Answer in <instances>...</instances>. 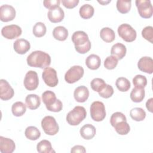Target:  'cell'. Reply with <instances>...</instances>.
I'll return each mask as SVG.
<instances>
[{
  "instance_id": "obj_45",
  "label": "cell",
  "mask_w": 153,
  "mask_h": 153,
  "mask_svg": "<svg viewBox=\"0 0 153 153\" xmlns=\"http://www.w3.org/2000/svg\"><path fill=\"white\" fill-rule=\"evenodd\" d=\"M71 153L79 152V153H85L86 152V150L83 146L81 145H75L71 148Z\"/></svg>"
},
{
  "instance_id": "obj_22",
  "label": "cell",
  "mask_w": 153,
  "mask_h": 153,
  "mask_svg": "<svg viewBox=\"0 0 153 153\" xmlns=\"http://www.w3.org/2000/svg\"><path fill=\"white\" fill-rule=\"evenodd\" d=\"M85 65L88 69L91 70H96L101 65L100 58L96 54H90L85 60Z\"/></svg>"
},
{
  "instance_id": "obj_31",
  "label": "cell",
  "mask_w": 153,
  "mask_h": 153,
  "mask_svg": "<svg viewBox=\"0 0 153 153\" xmlns=\"http://www.w3.org/2000/svg\"><path fill=\"white\" fill-rule=\"evenodd\" d=\"M57 99L55 93L52 91L47 90L42 94V100L46 107L54 103Z\"/></svg>"
},
{
  "instance_id": "obj_40",
  "label": "cell",
  "mask_w": 153,
  "mask_h": 153,
  "mask_svg": "<svg viewBox=\"0 0 153 153\" xmlns=\"http://www.w3.org/2000/svg\"><path fill=\"white\" fill-rule=\"evenodd\" d=\"M142 35L146 40L152 43L153 39V27L151 26H146L142 30Z\"/></svg>"
},
{
  "instance_id": "obj_27",
  "label": "cell",
  "mask_w": 153,
  "mask_h": 153,
  "mask_svg": "<svg viewBox=\"0 0 153 153\" xmlns=\"http://www.w3.org/2000/svg\"><path fill=\"white\" fill-rule=\"evenodd\" d=\"M37 151L39 153H52L55 151L52 148L51 143L48 140H42L36 145Z\"/></svg>"
},
{
  "instance_id": "obj_5",
  "label": "cell",
  "mask_w": 153,
  "mask_h": 153,
  "mask_svg": "<svg viewBox=\"0 0 153 153\" xmlns=\"http://www.w3.org/2000/svg\"><path fill=\"white\" fill-rule=\"evenodd\" d=\"M41 127L44 133L50 136L55 135L59 130V125L52 116H45L41 121Z\"/></svg>"
},
{
  "instance_id": "obj_43",
  "label": "cell",
  "mask_w": 153,
  "mask_h": 153,
  "mask_svg": "<svg viewBox=\"0 0 153 153\" xmlns=\"http://www.w3.org/2000/svg\"><path fill=\"white\" fill-rule=\"evenodd\" d=\"M60 3L59 0H45L43 1L44 6L49 10L60 7Z\"/></svg>"
},
{
  "instance_id": "obj_20",
  "label": "cell",
  "mask_w": 153,
  "mask_h": 153,
  "mask_svg": "<svg viewBox=\"0 0 153 153\" xmlns=\"http://www.w3.org/2000/svg\"><path fill=\"white\" fill-rule=\"evenodd\" d=\"M127 49L126 46L120 42H117L112 45L111 50V56L115 57L118 60H121L126 54Z\"/></svg>"
},
{
  "instance_id": "obj_13",
  "label": "cell",
  "mask_w": 153,
  "mask_h": 153,
  "mask_svg": "<svg viewBox=\"0 0 153 153\" xmlns=\"http://www.w3.org/2000/svg\"><path fill=\"white\" fill-rule=\"evenodd\" d=\"M14 94V91L7 81L0 80V98L2 100H8L11 99Z\"/></svg>"
},
{
  "instance_id": "obj_39",
  "label": "cell",
  "mask_w": 153,
  "mask_h": 153,
  "mask_svg": "<svg viewBox=\"0 0 153 153\" xmlns=\"http://www.w3.org/2000/svg\"><path fill=\"white\" fill-rule=\"evenodd\" d=\"M122 121H127V118L124 114L120 112H116L114 113L110 118V123L112 127H114L117 123Z\"/></svg>"
},
{
  "instance_id": "obj_18",
  "label": "cell",
  "mask_w": 153,
  "mask_h": 153,
  "mask_svg": "<svg viewBox=\"0 0 153 153\" xmlns=\"http://www.w3.org/2000/svg\"><path fill=\"white\" fill-rule=\"evenodd\" d=\"M74 96L76 102L79 103L85 102L89 96L88 89L84 85L79 86L75 89Z\"/></svg>"
},
{
  "instance_id": "obj_47",
  "label": "cell",
  "mask_w": 153,
  "mask_h": 153,
  "mask_svg": "<svg viewBox=\"0 0 153 153\" xmlns=\"http://www.w3.org/2000/svg\"><path fill=\"white\" fill-rule=\"evenodd\" d=\"M111 0H109V1H98V2L101 4L103 5H106L108 3L111 2Z\"/></svg>"
},
{
  "instance_id": "obj_9",
  "label": "cell",
  "mask_w": 153,
  "mask_h": 153,
  "mask_svg": "<svg viewBox=\"0 0 153 153\" xmlns=\"http://www.w3.org/2000/svg\"><path fill=\"white\" fill-rule=\"evenodd\" d=\"M42 78L46 85L50 87H56L59 82L56 71L50 67L44 69L42 74Z\"/></svg>"
},
{
  "instance_id": "obj_29",
  "label": "cell",
  "mask_w": 153,
  "mask_h": 153,
  "mask_svg": "<svg viewBox=\"0 0 153 153\" xmlns=\"http://www.w3.org/2000/svg\"><path fill=\"white\" fill-rule=\"evenodd\" d=\"M130 116L134 121H141L145 118L146 112L141 108H134L130 110Z\"/></svg>"
},
{
  "instance_id": "obj_30",
  "label": "cell",
  "mask_w": 153,
  "mask_h": 153,
  "mask_svg": "<svg viewBox=\"0 0 153 153\" xmlns=\"http://www.w3.org/2000/svg\"><path fill=\"white\" fill-rule=\"evenodd\" d=\"M26 105L22 102H16L13 104L11 111L13 114L16 117H21L26 112Z\"/></svg>"
},
{
  "instance_id": "obj_37",
  "label": "cell",
  "mask_w": 153,
  "mask_h": 153,
  "mask_svg": "<svg viewBox=\"0 0 153 153\" xmlns=\"http://www.w3.org/2000/svg\"><path fill=\"white\" fill-rule=\"evenodd\" d=\"M133 84L134 87L139 88H144L147 84L146 78L142 75H136L133 78Z\"/></svg>"
},
{
  "instance_id": "obj_8",
  "label": "cell",
  "mask_w": 153,
  "mask_h": 153,
  "mask_svg": "<svg viewBox=\"0 0 153 153\" xmlns=\"http://www.w3.org/2000/svg\"><path fill=\"white\" fill-rule=\"evenodd\" d=\"M136 5L139 16L144 19H149L152 17L153 8L149 0H136Z\"/></svg>"
},
{
  "instance_id": "obj_2",
  "label": "cell",
  "mask_w": 153,
  "mask_h": 153,
  "mask_svg": "<svg viewBox=\"0 0 153 153\" xmlns=\"http://www.w3.org/2000/svg\"><path fill=\"white\" fill-rule=\"evenodd\" d=\"M72 41L74 44L76 51L80 54H85L91 49V42L88 35L84 31L75 32L72 34Z\"/></svg>"
},
{
  "instance_id": "obj_19",
  "label": "cell",
  "mask_w": 153,
  "mask_h": 153,
  "mask_svg": "<svg viewBox=\"0 0 153 153\" xmlns=\"http://www.w3.org/2000/svg\"><path fill=\"white\" fill-rule=\"evenodd\" d=\"M81 137L86 140L93 139L96 133V130L94 126L90 124L84 125L79 130Z\"/></svg>"
},
{
  "instance_id": "obj_17",
  "label": "cell",
  "mask_w": 153,
  "mask_h": 153,
  "mask_svg": "<svg viewBox=\"0 0 153 153\" xmlns=\"http://www.w3.org/2000/svg\"><path fill=\"white\" fill-rule=\"evenodd\" d=\"M14 51L19 54H24L27 53L30 48L29 42L25 39H17L13 44Z\"/></svg>"
},
{
  "instance_id": "obj_33",
  "label": "cell",
  "mask_w": 153,
  "mask_h": 153,
  "mask_svg": "<svg viewBox=\"0 0 153 153\" xmlns=\"http://www.w3.org/2000/svg\"><path fill=\"white\" fill-rule=\"evenodd\" d=\"M115 85L118 90L122 92L128 91L130 88V82L128 79L124 77H119L117 79Z\"/></svg>"
},
{
  "instance_id": "obj_1",
  "label": "cell",
  "mask_w": 153,
  "mask_h": 153,
  "mask_svg": "<svg viewBox=\"0 0 153 153\" xmlns=\"http://www.w3.org/2000/svg\"><path fill=\"white\" fill-rule=\"evenodd\" d=\"M26 61L30 67L45 69L51 64V57L44 51L36 50L32 52L27 56Z\"/></svg>"
},
{
  "instance_id": "obj_41",
  "label": "cell",
  "mask_w": 153,
  "mask_h": 153,
  "mask_svg": "<svg viewBox=\"0 0 153 153\" xmlns=\"http://www.w3.org/2000/svg\"><path fill=\"white\" fill-rule=\"evenodd\" d=\"M114 92V91L113 87L111 85L106 84L104 88L102 91L99 92V94L100 97L103 98L108 99L113 95Z\"/></svg>"
},
{
  "instance_id": "obj_28",
  "label": "cell",
  "mask_w": 153,
  "mask_h": 153,
  "mask_svg": "<svg viewBox=\"0 0 153 153\" xmlns=\"http://www.w3.org/2000/svg\"><path fill=\"white\" fill-rule=\"evenodd\" d=\"M25 135L29 140H36L41 136V132L37 127L29 126L25 130Z\"/></svg>"
},
{
  "instance_id": "obj_14",
  "label": "cell",
  "mask_w": 153,
  "mask_h": 153,
  "mask_svg": "<svg viewBox=\"0 0 153 153\" xmlns=\"http://www.w3.org/2000/svg\"><path fill=\"white\" fill-rule=\"evenodd\" d=\"M139 69L142 72L151 74L153 72V60L150 57H142L137 63Z\"/></svg>"
},
{
  "instance_id": "obj_34",
  "label": "cell",
  "mask_w": 153,
  "mask_h": 153,
  "mask_svg": "<svg viewBox=\"0 0 153 153\" xmlns=\"http://www.w3.org/2000/svg\"><path fill=\"white\" fill-rule=\"evenodd\" d=\"M117 8L118 11L122 14H126L128 13L131 9V1L125 0H118L117 1Z\"/></svg>"
},
{
  "instance_id": "obj_38",
  "label": "cell",
  "mask_w": 153,
  "mask_h": 153,
  "mask_svg": "<svg viewBox=\"0 0 153 153\" xmlns=\"http://www.w3.org/2000/svg\"><path fill=\"white\" fill-rule=\"evenodd\" d=\"M118 60L113 56H108L104 61V66L109 70L114 69L118 65Z\"/></svg>"
},
{
  "instance_id": "obj_35",
  "label": "cell",
  "mask_w": 153,
  "mask_h": 153,
  "mask_svg": "<svg viewBox=\"0 0 153 153\" xmlns=\"http://www.w3.org/2000/svg\"><path fill=\"white\" fill-rule=\"evenodd\" d=\"M33 33L38 38H41L45 35L47 32V28L45 24L42 22H37L33 27Z\"/></svg>"
},
{
  "instance_id": "obj_23",
  "label": "cell",
  "mask_w": 153,
  "mask_h": 153,
  "mask_svg": "<svg viewBox=\"0 0 153 153\" xmlns=\"http://www.w3.org/2000/svg\"><path fill=\"white\" fill-rule=\"evenodd\" d=\"M53 35L56 39L63 41H65L68 36V31L66 27L59 26L54 27L53 29Z\"/></svg>"
},
{
  "instance_id": "obj_46",
  "label": "cell",
  "mask_w": 153,
  "mask_h": 153,
  "mask_svg": "<svg viewBox=\"0 0 153 153\" xmlns=\"http://www.w3.org/2000/svg\"><path fill=\"white\" fill-rule=\"evenodd\" d=\"M152 105H153V99L150 98L146 102V107L147 109L150 112H153V106H152Z\"/></svg>"
},
{
  "instance_id": "obj_21",
  "label": "cell",
  "mask_w": 153,
  "mask_h": 153,
  "mask_svg": "<svg viewBox=\"0 0 153 153\" xmlns=\"http://www.w3.org/2000/svg\"><path fill=\"white\" fill-rule=\"evenodd\" d=\"M25 103L29 109L35 110L40 106L41 99L39 96L35 94H30L26 97Z\"/></svg>"
},
{
  "instance_id": "obj_32",
  "label": "cell",
  "mask_w": 153,
  "mask_h": 153,
  "mask_svg": "<svg viewBox=\"0 0 153 153\" xmlns=\"http://www.w3.org/2000/svg\"><path fill=\"white\" fill-rule=\"evenodd\" d=\"M116 132L120 135H126L128 134L130 130L129 124L127 121H122L117 123L114 126Z\"/></svg>"
},
{
  "instance_id": "obj_25",
  "label": "cell",
  "mask_w": 153,
  "mask_h": 153,
  "mask_svg": "<svg viewBox=\"0 0 153 153\" xmlns=\"http://www.w3.org/2000/svg\"><path fill=\"white\" fill-rule=\"evenodd\" d=\"M94 13V8L90 4L82 5L79 10V16L84 19H88L93 17Z\"/></svg>"
},
{
  "instance_id": "obj_26",
  "label": "cell",
  "mask_w": 153,
  "mask_h": 153,
  "mask_svg": "<svg viewBox=\"0 0 153 153\" xmlns=\"http://www.w3.org/2000/svg\"><path fill=\"white\" fill-rule=\"evenodd\" d=\"M145 90L144 88H139L134 87L132 89L130 97L131 100L136 103L141 102L145 97Z\"/></svg>"
},
{
  "instance_id": "obj_3",
  "label": "cell",
  "mask_w": 153,
  "mask_h": 153,
  "mask_svg": "<svg viewBox=\"0 0 153 153\" xmlns=\"http://www.w3.org/2000/svg\"><path fill=\"white\" fill-rule=\"evenodd\" d=\"M86 115L85 109L83 106H76L68 113L66 119L69 125L77 126L85 118Z\"/></svg>"
},
{
  "instance_id": "obj_4",
  "label": "cell",
  "mask_w": 153,
  "mask_h": 153,
  "mask_svg": "<svg viewBox=\"0 0 153 153\" xmlns=\"http://www.w3.org/2000/svg\"><path fill=\"white\" fill-rule=\"evenodd\" d=\"M91 118L95 121H102L106 117L105 107L103 102L94 101L90 108Z\"/></svg>"
},
{
  "instance_id": "obj_6",
  "label": "cell",
  "mask_w": 153,
  "mask_h": 153,
  "mask_svg": "<svg viewBox=\"0 0 153 153\" xmlns=\"http://www.w3.org/2000/svg\"><path fill=\"white\" fill-rule=\"evenodd\" d=\"M117 31L119 36L126 42H131L136 38V30L128 24H121L118 26Z\"/></svg>"
},
{
  "instance_id": "obj_36",
  "label": "cell",
  "mask_w": 153,
  "mask_h": 153,
  "mask_svg": "<svg viewBox=\"0 0 153 153\" xmlns=\"http://www.w3.org/2000/svg\"><path fill=\"white\" fill-rule=\"evenodd\" d=\"M106 85L105 81L100 78H94L90 83L91 88L93 90L96 91V92H100L102 91L105 85Z\"/></svg>"
},
{
  "instance_id": "obj_44",
  "label": "cell",
  "mask_w": 153,
  "mask_h": 153,
  "mask_svg": "<svg viewBox=\"0 0 153 153\" xmlns=\"http://www.w3.org/2000/svg\"><path fill=\"white\" fill-rule=\"evenodd\" d=\"M61 2L65 7L71 9L77 6L79 1L78 0H62Z\"/></svg>"
},
{
  "instance_id": "obj_42",
  "label": "cell",
  "mask_w": 153,
  "mask_h": 153,
  "mask_svg": "<svg viewBox=\"0 0 153 153\" xmlns=\"http://www.w3.org/2000/svg\"><path fill=\"white\" fill-rule=\"evenodd\" d=\"M46 108L47 109V110H48L50 111L58 112L62 110L63 103L59 99H57L56 101L54 103H53L52 105H51L48 106H47Z\"/></svg>"
},
{
  "instance_id": "obj_10",
  "label": "cell",
  "mask_w": 153,
  "mask_h": 153,
  "mask_svg": "<svg viewBox=\"0 0 153 153\" xmlns=\"http://www.w3.org/2000/svg\"><path fill=\"white\" fill-rule=\"evenodd\" d=\"M22 33L21 27L17 25L4 26L1 29L2 35L6 39H13L19 37Z\"/></svg>"
},
{
  "instance_id": "obj_16",
  "label": "cell",
  "mask_w": 153,
  "mask_h": 153,
  "mask_svg": "<svg viewBox=\"0 0 153 153\" xmlns=\"http://www.w3.org/2000/svg\"><path fill=\"white\" fill-rule=\"evenodd\" d=\"M15 148L16 145L12 139L0 136V151L2 153H12Z\"/></svg>"
},
{
  "instance_id": "obj_7",
  "label": "cell",
  "mask_w": 153,
  "mask_h": 153,
  "mask_svg": "<svg viewBox=\"0 0 153 153\" xmlns=\"http://www.w3.org/2000/svg\"><path fill=\"white\" fill-rule=\"evenodd\" d=\"M84 73L83 68L81 66L75 65L69 68L65 74V79L69 84H73L79 81Z\"/></svg>"
},
{
  "instance_id": "obj_24",
  "label": "cell",
  "mask_w": 153,
  "mask_h": 153,
  "mask_svg": "<svg viewBox=\"0 0 153 153\" xmlns=\"http://www.w3.org/2000/svg\"><path fill=\"white\" fill-rule=\"evenodd\" d=\"M100 36L106 42H111L115 38L114 31L110 27H103L100 32Z\"/></svg>"
},
{
  "instance_id": "obj_12",
  "label": "cell",
  "mask_w": 153,
  "mask_h": 153,
  "mask_svg": "<svg viewBox=\"0 0 153 153\" xmlns=\"http://www.w3.org/2000/svg\"><path fill=\"white\" fill-rule=\"evenodd\" d=\"M16 17L15 8L8 4H4L0 7V20L3 22L13 20Z\"/></svg>"
},
{
  "instance_id": "obj_15",
  "label": "cell",
  "mask_w": 153,
  "mask_h": 153,
  "mask_svg": "<svg viewBox=\"0 0 153 153\" xmlns=\"http://www.w3.org/2000/svg\"><path fill=\"white\" fill-rule=\"evenodd\" d=\"M47 16L49 20L54 23L62 22L65 17V13L62 8L60 7L49 10Z\"/></svg>"
},
{
  "instance_id": "obj_11",
  "label": "cell",
  "mask_w": 153,
  "mask_h": 153,
  "mask_svg": "<svg viewBox=\"0 0 153 153\" xmlns=\"http://www.w3.org/2000/svg\"><path fill=\"white\" fill-rule=\"evenodd\" d=\"M39 84V79L37 73L34 71H29L25 75L24 86L27 90L32 91L37 88Z\"/></svg>"
}]
</instances>
